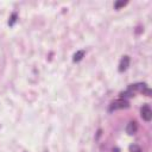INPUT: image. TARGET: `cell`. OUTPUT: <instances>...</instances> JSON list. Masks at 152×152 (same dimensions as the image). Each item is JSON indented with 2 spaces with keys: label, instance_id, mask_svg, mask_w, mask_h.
<instances>
[{
  "label": "cell",
  "instance_id": "obj_1",
  "mask_svg": "<svg viewBox=\"0 0 152 152\" xmlns=\"http://www.w3.org/2000/svg\"><path fill=\"white\" fill-rule=\"evenodd\" d=\"M129 107V102L125 99H119V100H115L110 103L109 106V112H113V110H116V109H124V108H128Z\"/></svg>",
  "mask_w": 152,
  "mask_h": 152
},
{
  "label": "cell",
  "instance_id": "obj_2",
  "mask_svg": "<svg viewBox=\"0 0 152 152\" xmlns=\"http://www.w3.org/2000/svg\"><path fill=\"white\" fill-rule=\"evenodd\" d=\"M140 115L142 118V120L145 121H150L152 119V109L150 107V104H144L140 109Z\"/></svg>",
  "mask_w": 152,
  "mask_h": 152
},
{
  "label": "cell",
  "instance_id": "obj_3",
  "mask_svg": "<svg viewBox=\"0 0 152 152\" xmlns=\"http://www.w3.org/2000/svg\"><path fill=\"white\" fill-rule=\"evenodd\" d=\"M137 131H138V124H137V121H129L127 124V126H126V132L129 135H133V134L137 133Z\"/></svg>",
  "mask_w": 152,
  "mask_h": 152
},
{
  "label": "cell",
  "instance_id": "obj_4",
  "mask_svg": "<svg viewBox=\"0 0 152 152\" xmlns=\"http://www.w3.org/2000/svg\"><path fill=\"white\" fill-rule=\"evenodd\" d=\"M129 57L128 56H124L120 61V64H119V71H125L128 66H129Z\"/></svg>",
  "mask_w": 152,
  "mask_h": 152
},
{
  "label": "cell",
  "instance_id": "obj_5",
  "mask_svg": "<svg viewBox=\"0 0 152 152\" xmlns=\"http://www.w3.org/2000/svg\"><path fill=\"white\" fill-rule=\"evenodd\" d=\"M84 53H86V51L84 50H80V51H77L75 55H74V62H78V61H81L82 58H83V56H84Z\"/></svg>",
  "mask_w": 152,
  "mask_h": 152
},
{
  "label": "cell",
  "instance_id": "obj_6",
  "mask_svg": "<svg viewBox=\"0 0 152 152\" xmlns=\"http://www.w3.org/2000/svg\"><path fill=\"white\" fill-rule=\"evenodd\" d=\"M129 151H131V152H142V151H141V147H140L139 145H137V144L131 145V146H129Z\"/></svg>",
  "mask_w": 152,
  "mask_h": 152
},
{
  "label": "cell",
  "instance_id": "obj_7",
  "mask_svg": "<svg viewBox=\"0 0 152 152\" xmlns=\"http://www.w3.org/2000/svg\"><path fill=\"white\" fill-rule=\"evenodd\" d=\"M15 18H17V14H15V13H13V14H12V17H11V21L8 23V24H10L11 26H12V25H13V24L15 23V20H17Z\"/></svg>",
  "mask_w": 152,
  "mask_h": 152
},
{
  "label": "cell",
  "instance_id": "obj_8",
  "mask_svg": "<svg viewBox=\"0 0 152 152\" xmlns=\"http://www.w3.org/2000/svg\"><path fill=\"white\" fill-rule=\"evenodd\" d=\"M125 5H126V2H116V4L114 5V7L118 10L119 7H121V6H125Z\"/></svg>",
  "mask_w": 152,
  "mask_h": 152
}]
</instances>
